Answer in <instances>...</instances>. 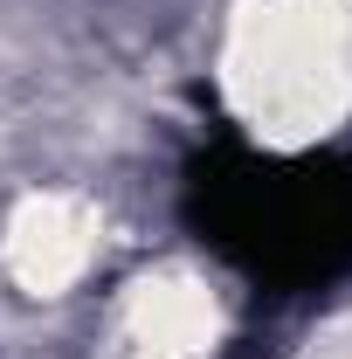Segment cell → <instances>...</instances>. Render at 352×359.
<instances>
[{
    "label": "cell",
    "instance_id": "6da1fadb",
    "mask_svg": "<svg viewBox=\"0 0 352 359\" xmlns=\"http://www.w3.org/2000/svg\"><path fill=\"white\" fill-rule=\"evenodd\" d=\"M221 76L269 138H318L352 104V0H256L235 14Z\"/></svg>",
    "mask_w": 352,
    "mask_h": 359
},
{
    "label": "cell",
    "instance_id": "7a4b0ae2",
    "mask_svg": "<svg viewBox=\"0 0 352 359\" xmlns=\"http://www.w3.org/2000/svg\"><path fill=\"white\" fill-rule=\"evenodd\" d=\"M215 339V318L201 297H187V283H145V297H132L118 311V359H201V346Z\"/></svg>",
    "mask_w": 352,
    "mask_h": 359
},
{
    "label": "cell",
    "instance_id": "3957f363",
    "mask_svg": "<svg viewBox=\"0 0 352 359\" xmlns=\"http://www.w3.org/2000/svg\"><path fill=\"white\" fill-rule=\"evenodd\" d=\"M14 249H21V276L28 283H69L90 256V222L69 208V201H42L28 208V222L14 228Z\"/></svg>",
    "mask_w": 352,
    "mask_h": 359
}]
</instances>
